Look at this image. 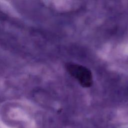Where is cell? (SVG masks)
I'll list each match as a JSON object with an SVG mask.
<instances>
[{
    "label": "cell",
    "instance_id": "obj_1",
    "mask_svg": "<svg viewBox=\"0 0 128 128\" xmlns=\"http://www.w3.org/2000/svg\"><path fill=\"white\" fill-rule=\"evenodd\" d=\"M66 68L68 74L76 80L82 87L88 88L92 86V74L88 68L73 62L68 63Z\"/></svg>",
    "mask_w": 128,
    "mask_h": 128
}]
</instances>
